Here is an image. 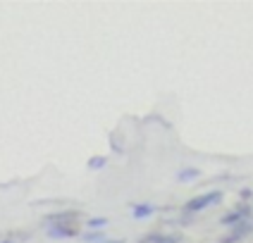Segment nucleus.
Listing matches in <instances>:
<instances>
[{
    "mask_svg": "<svg viewBox=\"0 0 253 243\" xmlns=\"http://www.w3.org/2000/svg\"><path fill=\"white\" fill-rule=\"evenodd\" d=\"M198 176H201V170H196V167H186V170L177 172V181H182V184H189V181H196Z\"/></svg>",
    "mask_w": 253,
    "mask_h": 243,
    "instance_id": "obj_8",
    "label": "nucleus"
},
{
    "mask_svg": "<svg viewBox=\"0 0 253 243\" xmlns=\"http://www.w3.org/2000/svg\"><path fill=\"white\" fill-rule=\"evenodd\" d=\"M105 162H108V157L98 155V157H91V160L86 162V167H88V170H100V167H105Z\"/></svg>",
    "mask_w": 253,
    "mask_h": 243,
    "instance_id": "obj_11",
    "label": "nucleus"
},
{
    "mask_svg": "<svg viewBox=\"0 0 253 243\" xmlns=\"http://www.w3.org/2000/svg\"><path fill=\"white\" fill-rule=\"evenodd\" d=\"M222 200V191H208V193H198L194 196L191 200H186L184 203V214H196V212H203V210H208L211 205L215 203H220Z\"/></svg>",
    "mask_w": 253,
    "mask_h": 243,
    "instance_id": "obj_1",
    "label": "nucleus"
},
{
    "mask_svg": "<svg viewBox=\"0 0 253 243\" xmlns=\"http://www.w3.org/2000/svg\"><path fill=\"white\" fill-rule=\"evenodd\" d=\"M155 205L151 203H139V205H131V217L134 219H146V217H153L155 214Z\"/></svg>",
    "mask_w": 253,
    "mask_h": 243,
    "instance_id": "obj_7",
    "label": "nucleus"
},
{
    "mask_svg": "<svg viewBox=\"0 0 253 243\" xmlns=\"http://www.w3.org/2000/svg\"><path fill=\"white\" fill-rule=\"evenodd\" d=\"M103 243H125V241H120V239H117V241H110V239H105Z\"/></svg>",
    "mask_w": 253,
    "mask_h": 243,
    "instance_id": "obj_13",
    "label": "nucleus"
},
{
    "mask_svg": "<svg viewBox=\"0 0 253 243\" xmlns=\"http://www.w3.org/2000/svg\"><path fill=\"white\" fill-rule=\"evenodd\" d=\"M0 243H17L14 239H5V241H0Z\"/></svg>",
    "mask_w": 253,
    "mask_h": 243,
    "instance_id": "obj_14",
    "label": "nucleus"
},
{
    "mask_svg": "<svg viewBox=\"0 0 253 243\" xmlns=\"http://www.w3.org/2000/svg\"><path fill=\"white\" fill-rule=\"evenodd\" d=\"M241 198H253V191L251 188H244V191H241Z\"/></svg>",
    "mask_w": 253,
    "mask_h": 243,
    "instance_id": "obj_12",
    "label": "nucleus"
},
{
    "mask_svg": "<svg viewBox=\"0 0 253 243\" xmlns=\"http://www.w3.org/2000/svg\"><path fill=\"white\" fill-rule=\"evenodd\" d=\"M253 231V227H251V222H244V224H237V227L232 229L227 236H222L220 239V243H237V241H241V239H246L249 234Z\"/></svg>",
    "mask_w": 253,
    "mask_h": 243,
    "instance_id": "obj_5",
    "label": "nucleus"
},
{
    "mask_svg": "<svg viewBox=\"0 0 253 243\" xmlns=\"http://www.w3.org/2000/svg\"><path fill=\"white\" fill-rule=\"evenodd\" d=\"M45 234L50 239H77V236H82L77 224H50L45 229Z\"/></svg>",
    "mask_w": 253,
    "mask_h": 243,
    "instance_id": "obj_2",
    "label": "nucleus"
},
{
    "mask_svg": "<svg viewBox=\"0 0 253 243\" xmlns=\"http://www.w3.org/2000/svg\"><path fill=\"white\" fill-rule=\"evenodd\" d=\"M82 239H84L86 243H103L105 241V234H103V229H100V231H86Z\"/></svg>",
    "mask_w": 253,
    "mask_h": 243,
    "instance_id": "obj_9",
    "label": "nucleus"
},
{
    "mask_svg": "<svg viewBox=\"0 0 253 243\" xmlns=\"http://www.w3.org/2000/svg\"><path fill=\"white\" fill-rule=\"evenodd\" d=\"M79 217H82V210H62V212H48L45 222H50V224H70V222H77Z\"/></svg>",
    "mask_w": 253,
    "mask_h": 243,
    "instance_id": "obj_4",
    "label": "nucleus"
},
{
    "mask_svg": "<svg viewBox=\"0 0 253 243\" xmlns=\"http://www.w3.org/2000/svg\"><path fill=\"white\" fill-rule=\"evenodd\" d=\"M251 217V205H241L237 210H232V212L222 214V219H220V224H225V227H237V224H244L246 219Z\"/></svg>",
    "mask_w": 253,
    "mask_h": 243,
    "instance_id": "obj_3",
    "label": "nucleus"
},
{
    "mask_svg": "<svg viewBox=\"0 0 253 243\" xmlns=\"http://www.w3.org/2000/svg\"><path fill=\"white\" fill-rule=\"evenodd\" d=\"M105 224H108L105 217H91V219L86 222V227L91 229V231H100V227H105Z\"/></svg>",
    "mask_w": 253,
    "mask_h": 243,
    "instance_id": "obj_10",
    "label": "nucleus"
},
{
    "mask_svg": "<svg viewBox=\"0 0 253 243\" xmlns=\"http://www.w3.org/2000/svg\"><path fill=\"white\" fill-rule=\"evenodd\" d=\"M179 241H182L179 234H148L139 243H179Z\"/></svg>",
    "mask_w": 253,
    "mask_h": 243,
    "instance_id": "obj_6",
    "label": "nucleus"
}]
</instances>
